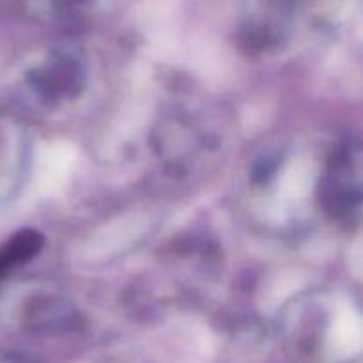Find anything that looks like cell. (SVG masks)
Here are the masks:
<instances>
[]
</instances>
